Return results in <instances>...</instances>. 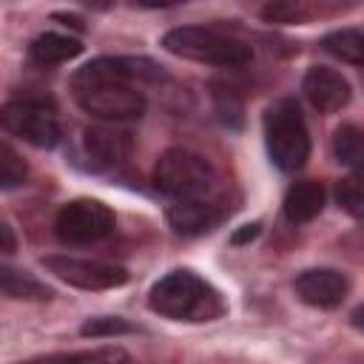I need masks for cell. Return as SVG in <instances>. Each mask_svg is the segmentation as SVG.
<instances>
[{"label":"cell","mask_w":364,"mask_h":364,"mask_svg":"<svg viewBox=\"0 0 364 364\" xmlns=\"http://www.w3.org/2000/svg\"><path fill=\"white\" fill-rule=\"evenodd\" d=\"M0 119L11 136H17L34 148H54L63 136V128H60L54 111L40 100H28V97L9 100L0 108Z\"/></svg>","instance_id":"52a82bcc"},{"label":"cell","mask_w":364,"mask_h":364,"mask_svg":"<svg viewBox=\"0 0 364 364\" xmlns=\"http://www.w3.org/2000/svg\"><path fill=\"white\" fill-rule=\"evenodd\" d=\"M165 71L148 57H97L71 74V94L77 105L102 122L136 119L145 114V94L136 80L156 82Z\"/></svg>","instance_id":"6da1fadb"},{"label":"cell","mask_w":364,"mask_h":364,"mask_svg":"<svg viewBox=\"0 0 364 364\" xmlns=\"http://www.w3.org/2000/svg\"><path fill=\"white\" fill-rule=\"evenodd\" d=\"M333 156L353 168L355 173L364 171V128L358 125H341L333 134Z\"/></svg>","instance_id":"ac0fdd59"},{"label":"cell","mask_w":364,"mask_h":364,"mask_svg":"<svg viewBox=\"0 0 364 364\" xmlns=\"http://www.w3.org/2000/svg\"><path fill=\"white\" fill-rule=\"evenodd\" d=\"M43 267L57 279L80 287V290H114L128 282V270L100 259H77V256H46Z\"/></svg>","instance_id":"ba28073f"},{"label":"cell","mask_w":364,"mask_h":364,"mask_svg":"<svg viewBox=\"0 0 364 364\" xmlns=\"http://www.w3.org/2000/svg\"><path fill=\"white\" fill-rule=\"evenodd\" d=\"M296 287V296L310 304V307H321V310H333L344 301L347 290H350V282L341 270L336 267H310V270H301L293 282Z\"/></svg>","instance_id":"30bf717a"},{"label":"cell","mask_w":364,"mask_h":364,"mask_svg":"<svg viewBox=\"0 0 364 364\" xmlns=\"http://www.w3.org/2000/svg\"><path fill=\"white\" fill-rule=\"evenodd\" d=\"M162 48L173 57L205 63V65H219V68H242L253 60V51L247 43L222 34L208 26H179L165 31Z\"/></svg>","instance_id":"3957f363"},{"label":"cell","mask_w":364,"mask_h":364,"mask_svg":"<svg viewBox=\"0 0 364 364\" xmlns=\"http://www.w3.org/2000/svg\"><path fill=\"white\" fill-rule=\"evenodd\" d=\"M114 210L100 199H71L57 210L54 233L63 245H94L114 233Z\"/></svg>","instance_id":"8992f818"},{"label":"cell","mask_w":364,"mask_h":364,"mask_svg":"<svg viewBox=\"0 0 364 364\" xmlns=\"http://www.w3.org/2000/svg\"><path fill=\"white\" fill-rule=\"evenodd\" d=\"M324 185L316 179H299L287 188L284 193V216L293 225H304L310 219H316L324 208Z\"/></svg>","instance_id":"5bb4252c"},{"label":"cell","mask_w":364,"mask_h":364,"mask_svg":"<svg viewBox=\"0 0 364 364\" xmlns=\"http://www.w3.org/2000/svg\"><path fill=\"white\" fill-rule=\"evenodd\" d=\"M0 233H3V253H6V256H11V253L17 250V239H14L11 225H9V222H3V225H0Z\"/></svg>","instance_id":"cb8c5ba5"},{"label":"cell","mask_w":364,"mask_h":364,"mask_svg":"<svg viewBox=\"0 0 364 364\" xmlns=\"http://www.w3.org/2000/svg\"><path fill=\"white\" fill-rule=\"evenodd\" d=\"M259 233H262V225H259V222H253V225H245L242 230H236L230 242H233V245H247V242H253Z\"/></svg>","instance_id":"603a6c76"},{"label":"cell","mask_w":364,"mask_h":364,"mask_svg":"<svg viewBox=\"0 0 364 364\" xmlns=\"http://www.w3.org/2000/svg\"><path fill=\"white\" fill-rule=\"evenodd\" d=\"M82 154L94 171H111L131 159L134 136L117 125H88L82 131Z\"/></svg>","instance_id":"9c48e42d"},{"label":"cell","mask_w":364,"mask_h":364,"mask_svg":"<svg viewBox=\"0 0 364 364\" xmlns=\"http://www.w3.org/2000/svg\"><path fill=\"white\" fill-rule=\"evenodd\" d=\"M28 60L40 68H54V65H63L74 57L82 54V43L77 37H68V34H60V31H43L37 34L28 48H26Z\"/></svg>","instance_id":"4fadbf2b"},{"label":"cell","mask_w":364,"mask_h":364,"mask_svg":"<svg viewBox=\"0 0 364 364\" xmlns=\"http://www.w3.org/2000/svg\"><path fill=\"white\" fill-rule=\"evenodd\" d=\"M216 182V171L208 156L191 148H168L154 165V185L159 193L188 202L202 199Z\"/></svg>","instance_id":"5b68a950"},{"label":"cell","mask_w":364,"mask_h":364,"mask_svg":"<svg viewBox=\"0 0 364 364\" xmlns=\"http://www.w3.org/2000/svg\"><path fill=\"white\" fill-rule=\"evenodd\" d=\"M313 14H318V6H307V3H299V0H276V3L262 6V17L267 23H282V26L304 23Z\"/></svg>","instance_id":"ffe728a7"},{"label":"cell","mask_w":364,"mask_h":364,"mask_svg":"<svg viewBox=\"0 0 364 364\" xmlns=\"http://www.w3.org/2000/svg\"><path fill=\"white\" fill-rule=\"evenodd\" d=\"M0 287L6 299H23V301H48L54 296L51 287H46L26 270H14L9 264L0 267Z\"/></svg>","instance_id":"9a60e30c"},{"label":"cell","mask_w":364,"mask_h":364,"mask_svg":"<svg viewBox=\"0 0 364 364\" xmlns=\"http://www.w3.org/2000/svg\"><path fill=\"white\" fill-rule=\"evenodd\" d=\"M148 307L173 321H216L225 316L228 304L222 293L191 270H171L154 282L148 293Z\"/></svg>","instance_id":"7a4b0ae2"},{"label":"cell","mask_w":364,"mask_h":364,"mask_svg":"<svg viewBox=\"0 0 364 364\" xmlns=\"http://www.w3.org/2000/svg\"><path fill=\"white\" fill-rule=\"evenodd\" d=\"M264 142L273 165L296 173L310 159V131L296 100H276L264 111Z\"/></svg>","instance_id":"277c9868"},{"label":"cell","mask_w":364,"mask_h":364,"mask_svg":"<svg viewBox=\"0 0 364 364\" xmlns=\"http://www.w3.org/2000/svg\"><path fill=\"white\" fill-rule=\"evenodd\" d=\"M350 318H353V324H355L358 330H364V304H361V307H355Z\"/></svg>","instance_id":"d4e9b609"},{"label":"cell","mask_w":364,"mask_h":364,"mask_svg":"<svg viewBox=\"0 0 364 364\" xmlns=\"http://www.w3.org/2000/svg\"><path fill=\"white\" fill-rule=\"evenodd\" d=\"M134 324H128L125 318L119 316H100V318H88L80 333L82 336H91V338H102V336H119V333H131Z\"/></svg>","instance_id":"7402d4cb"},{"label":"cell","mask_w":364,"mask_h":364,"mask_svg":"<svg viewBox=\"0 0 364 364\" xmlns=\"http://www.w3.org/2000/svg\"><path fill=\"white\" fill-rule=\"evenodd\" d=\"M26 176H28V165L20 159V154L9 142H3L0 145V188L14 191L26 182Z\"/></svg>","instance_id":"44dd1931"},{"label":"cell","mask_w":364,"mask_h":364,"mask_svg":"<svg viewBox=\"0 0 364 364\" xmlns=\"http://www.w3.org/2000/svg\"><path fill=\"white\" fill-rule=\"evenodd\" d=\"M336 202L353 219H364V171L338 179V185H336Z\"/></svg>","instance_id":"d6986e66"},{"label":"cell","mask_w":364,"mask_h":364,"mask_svg":"<svg viewBox=\"0 0 364 364\" xmlns=\"http://www.w3.org/2000/svg\"><path fill=\"white\" fill-rule=\"evenodd\" d=\"M321 48L341 63L364 68V31L358 28H336L321 37Z\"/></svg>","instance_id":"2e32d148"},{"label":"cell","mask_w":364,"mask_h":364,"mask_svg":"<svg viewBox=\"0 0 364 364\" xmlns=\"http://www.w3.org/2000/svg\"><path fill=\"white\" fill-rule=\"evenodd\" d=\"M301 91H304L307 102H310L318 114L341 111V108L350 102V94H353L347 77H341L336 68H327V65H313V68L304 74Z\"/></svg>","instance_id":"8fae6325"},{"label":"cell","mask_w":364,"mask_h":364,"mask_svg":"<svg viewBox=\"0 0 364 364\" xmlns=\"http://www.w3.org/2000/svg\"><path fill=\"white\" fill-rule=\"evenodd\" d=\"M225 210L213 202L205 199H188V202H173L168 208V225L179 236H202L213 230L222 222Z\"/></svg>","instance_id":"7c38bea8"},{"label":"cell","mask_w":364,"mask_h":364,"mask_svg":"<svg viewBox=\"0 0 364 364\" xmlns=\"http://www.w3.org/2000/svg\"><path fill=\"white\" fill-rule=\"evenodd\" d=\"M28 364H131V355L122 347H94V350H80V353H57L46 358H34Z\"/></svg>","instance_id":"e0dca14e"}]
</instances>
